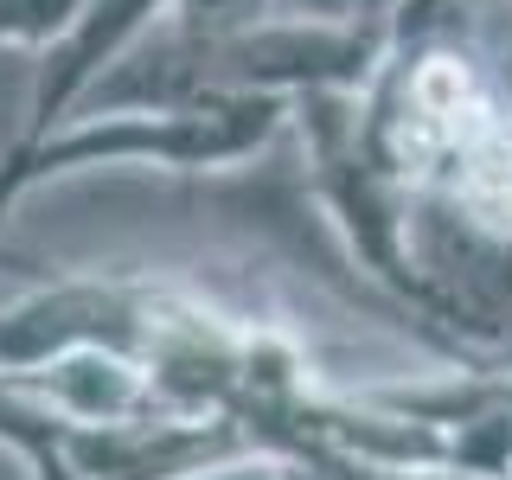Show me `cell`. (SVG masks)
Masks as SVG:
<instances>
[{
	"label": "cell",
	"mask_w": 512,
	"mask_h": 480,
	"mask_svg": "<svg viewBox=\"0 0 512 480\" xmlns=\"http://www.w3.org/2000/svg\"><path fill=\"white\" fill-rule=\"evenodd\" d=\"M282 480H410V474H378V468H365V461H320V455H295V461H282ZM416 480H429V474H416Z\"/></svg>",
	"instance_id": "cell-3"
},
{
	"label": "cell",
	"mask_w": 512,
	"mask_h": 480,
	"mask_svg": "<svg viewBox=\"0 0 512 480\" xmlns=\"http://www.w3.org/2000/svg\"><path fill=\"white\" fill-rule=\"evenodd\" d=\"M276 0H167L160 20L173 32H192V39H218V32H244L256 20H269Z\"/></svg>",
	"instance_id": "cell-2"
},
{
	"label": "cell",
	"mask_w": 512,
	"mask_h": 480,
	"mask_svg": "<svg viewBox=\"0 0 512 480\" xmlns=\"http://www.w3.org/2000/svg\"><path fill=\"white\" fill-rule=\"evenodd\" d=\"M276 13H288V20H365L372 0H276Z\"/></svg>",
	"instance_id": "cell-4"
},
{
	"label": "cell",
	"mask_w": 512,
	"mask_h": 480,
	"mask_svg": "<svg viewBox=\"0 0 512 480\" xmlns=\"http://www.w3.org/2000/svg\"><path fill=\"white\" fill-rule=\"evenodd\" d=\"M167 0H77V13L64 20V32L52 45H39V64H32V90H26V116L13 128V148L52 135V128L84 103V90L116 64L128 45L141 39Z\"/></svg>",
	"instance_id": "cell-1"
},
{
	"label": "cell",
	"mask_w": 512,
	"mask_h": 480,
	"mask_svg": "<svg viewBox=\"0 0 512 480\" xmlns=\"http://www.w3.org/2000/svg\"><path fill=\"white\" fill-rule=\"evenodd\" d=\"M397 7H404V0H372V13H384V20H391Z\"/></svg>",
	"instance_id": "cell-5"
}]
</instances>
